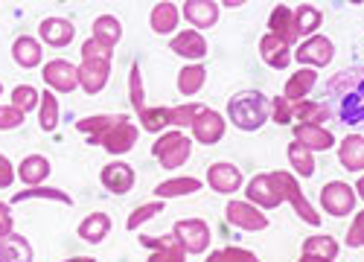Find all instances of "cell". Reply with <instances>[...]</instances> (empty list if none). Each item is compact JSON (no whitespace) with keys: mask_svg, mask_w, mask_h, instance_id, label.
Instances as JSON below:
<instances>
[{"mask_svg":"<svg viewBox=\"0 0 364 262\" xmlns=\"http://www.w3.org/2000/svg\"><path fill=\"white\" fill-rule=\"evenodd\" d=\"M38 33H41V38L47 41V44H53V47H68L70 41H73V23L70 21H65V18H44L41 21V26H38Z\"/></svg>","mask_w":364,"mask_h":262,"instance_id":"cell-21","label":"cell"},{"mask_svg":"<svg viewBox=\"0 0 364 262\" xmlns=\"http://www.w3.org/2000/svg\"><path fill=\"white\" fill-rule=\"evenodd\" d=\"M274 178H277V184H280V190H283V198L294 207V213L306 222V224H312V227H318L321 224V216H318V210L312 207V204L306 201V195H303V190H300V184H297V178L291 172H274Z\"/></svg>","mask_w":364,"mask_h":262,"instance_id":"cell-4","label":"cell"},{"mask_svg":"<svg viewBox=\"0 0 364 262\" xmlns=\"http://www.w3.org/2000/svg\"><path fill=\"white\" fill-rule=\"evenodd\" d=\"M184 15L193 26L198 29H210L216 21H219V4L213 0H187L184 4Z\"/></svg>","mask_w":364,"mask_h":262,"instance_id":"cell-22","label":"cell"},{"mask_svg":"<svg viewBox=\"0 0 364 262\" xmlns=\"http://www.w3.org/2000/svg\"><path fill=\"white\" fill-rule=\"evenodd\" d=\"M108 230H111V216L105 213H94V216H87L82 224H79V236L90 245H97L108 236Z\"/></svg>","mask_w":364,"mask_h":262,"instance_id":"cell-30","label":"cell"},{"mask_svg":"<svg viewBox=\"0 0 364 262\" xmlns=\"http://www.w3.org/2000/svg\"><path fill=\"white\" fill-rule=\"evenodd\" d=\"M271 116H274V123L289 126L291 116H294V105L286 97H274V99H271Z\"/></svg>","mask_w":364,"mask_h":262,"instance_id":"cell-46","label":"cell"},{"mask_svg":"<svg viewBox=\"0 0 364 262\" xmlns=\"http://www.w3.org/2000/svg\"><path fill=\"white\" fill-rule=\"evenodd\" d=\"M225 219L239 227V230H248V233H257V230H265L268 227V216L257 207L251 201H230L225 207Z\"/></svg>","mask_w":364,"mask_h":262,"instance_id":"cell-6","label":"cell"},{"mask_svg":"<svg viewBox=\"0 0 364 262\" xmlns=\"http://www.w3.org/2000/svg\"><path fill=\"white\" fill-rule=\"evenodd\" d=\"M111 55L114 53L108 47H102L100 41H94V38L82 44V58H100V62H111Z\"/></svg>","mask_w":364,"mask_h":262,"instance_id":"cell-49","label":"cell"},{"mask_svg":"<svg viewBox=\"0 0 364 262\" xmlns=\"http://www.w3.org/2000/svg\"><path fill=\"white\" fill-rule=\"evenodd\" d=\"M29 198H50V201H62V204H73V198L62 190H44V187H29L23 192H15L12 195V204H21V201H29Z\"/></svg>","mask_w":364,"mask_h":262,"instance_id":"cell-40","label":"cell"},{"mask_svg":"<svg viewBox=\"0 0 364 262\" xmlns=\"http://www.w3.org/2000/svg\"><path fill=\"white\" fill-rule=\"evenodd\" d=\"M47 175H50V160L44 155H29L18 166V178L23 184H29V187H38L47 178Z\"/></svg>","mask_w":364,"mask_h":262,"instance_id":"cell-28","label":"cell"},{"mask_svg":"<svg viewBox=\"0 0 364 262\" xmlns=\"http://www.w3.org/2000/svg\"><path fill=\"white\" fill-rule=\"evenodd\" d=\"M12 55H15V62H18L21 67H38L44 50H41V44H38V38L21 36V38H15V44H12Z\"/></svg>","mask_w":364,"mask_h":262,"instance_id":"cell-27","label":"cell"},{"mask_svg":"<svg viewBox=\"0 0 364 262\" xmlns=\"http://www.w3.org/2000/svg\"><path fill=\"white\" fill-rule=\"evenodd\" d=\"M164 213V201L161 198H155V201H149V204H140V207L129 216V222H126V227L129 230H137L140 224H146L151 216H161Z\"/></svg>","mask_w":364,"mask_h":262,"instance_id":"cell-42","label":"cell"},{"mask_svg":"<svg viewBox=\"0 0 364 262\" xmlns=\"http://www.w3.org/2000/svg\"><path fill=\"white\" fill-rule=\"evenodd\" d=\"M0 91H4V87H0Z\"/></svg>","mask_w":364,"mask_h":262,"instance_id":"cell-55","label":"cell"},{"mask_svg":"<svg viewBox=\"0 0 364 262\" xmlns=\"http://www.w3.org/2000/svg\"><path fill=\"white\" fill-rule=\"evenodd\" d=\"M0 262H33V245L18 233L0 239Z\"/></svg>","mask_w":364,"mask_h":262,"instance_id":"cell-26","label":"cell"},{"mask_svg":"<svg viewBox=\"0 0 364 262\" xmlns=\"http://www.w3.org/2000/svg\"><path fill=\"white\" fill-rule=\"evenodd\" d=\"M119 38H123V26H119V21L114 15H100L94 21V41H100L108 50H114V44Z\"/></svg>","mask_w":364,"mask_h":262,"instance_id":"cell-29","label":"cell"},{"mask_svg":"<svg viewBox=\"0 0 364 262\" xmlns=\"http://www.w3.org/2000/svg\"><path fill=\"white\" fill-rule=\"evenodd\" d=\"M44 82L53 87V91L70 94L79 87V67H73L65 58H55V62L44 65Z\"/></svg>","mask_w":364,"mask_h":262,"instance_id":"cell-11","label":"cell"},{"mask_svg":"<svg viewBox=\"0 0 364 262\" xmlns=\"http://www.w3.org/2000/svg\"><path fill=\"white\" fill-rule=\"evenodd\" d=\"M347 248H364V210L353 219V224H350V230H347Z\"/></svg>","mask_w":364,"mask_h":262,"instance_id":"cell-47","label":"cell"},{"mask_svg":"<svg viewBox=\"0 0 364 262\" xmlns=\"http://www.w3.org/2000/svg\"><path fill=\"white\" fill-rule=\"evenodd\" d=\"M207 262H259V259L245 248H222V251L210 253Z\"/></svg>","mask_w":364,"mask_h":262,"instance_id":"cell-44","label":"cell"},{"mask_svg":"<svg viewBox=\"0 0 364 262\" xmlns=\"http://www.w3.org/2000/svg\"><path fill=\"white\" fill-rule=\"evenodd\" d=\"M38 102H41V94L36 91V87H29V84H18L15 91H12V105H15L21 114L38 108Z\"/></svg>","mask_w":364,"mask_h":262,"instance_id":"cell-41","label":"cell"},{"mask_svg":"<svg viewBox=\"0 0 364 262\" xmlns=\"http://www.w3.org/2000/svg\"><path fill=\"white\" fill-rule=\"evenodd\" d=\"M338 160L350 172H364V134H350L341 140Z\"/></svg>","mask_w":364,"mask_h":262,"instance_id":"cell-23","label":"cell"},{"mask_svg":"<svg viewBox=\"0 0 364 262\" xmlns=\"http://www.w3.org/2000/svg\"><path fill=\"white\" fill-rule=\"evenodd\" d=\"M355 195H358V192H353L350 184H344V181H329V184L321 190V207H323L329 216H336V219L350 216V213L355 210Z\"/></svg>","mask_w":364,"mask_h":262,"instance_id":"cell-5","label":"cell"},{"mask_svg":"<svg viewBox=\"0 0 364 262\" xmlns=\"http://www.w3.org/2000/svg\"><path fill=\"white\" fill-rule=\"evenodd\" d=\"M268 29H271L268 36L280 38V41L289 44V47L294 44V38H300V33H297V21H294V9L286 6V4L274 6V12H271V18H268Z\"/></svg>","mask_w":364,"mask_h":262,"instance_id":"cell-16","label":"cell"},{"mask_svg":"<svg viewBox=\"0 0 364 262\" xmlns=\"http://www.w3.org/2000/svg\"><path fill=\"white\" fill-rule=\"evenodd\" d=\"M248 201L257 204V207H265V210L280 207L286 198H283V190H280V184H277V178H274V172L251 178V184H248Z\"/></svg>","mask_w":364,"mask_h":262,"instance_id":"cell-7","label":"cell"},{"mask_svg":"<svg viewBox=\"0 0 364 262\" xmlns=\"http://www.w3.org/2000/svg\"><path fill=\"white\" fill-rule=\"evenodd\" d=\"M140 126L146 131H161L172 126V108H146L140 111Z\"/></svg>","mask_w":364,"mask_h":262,"instance_id":"cell-37","label":"cell"},{"mask_svg":"<svg viewBox=\"0 0 364 262\" xmlns=\"http://www.w3.org/2000/svg\"><path fill=\"white\" fill-rule=\"evenodd\" d=\"M225 116L222 114H216V111H204V114H198L196 116V123H193V137L198 140V143H204V146H213V143H219L222 137H225Z\"/></svg>","mask_w":364,"mask_h":262,"instance_id":"cell-15","label":"cell"},{"mask_svg":"<svg viewBox=\"0 0 364 262\" xmlns=\"http://www.w3.org/2000/svg\"><path fill=\"white\" fill-rule=\"evenodd\" d=\"M332 55H336V47H332V41H329L326 36H312V38H306V41L297 47V53H294L297 62L309 65V67H326V65L332 62Z\"/></svg>","mask_w":364,"mask_h":262,"instance_id":"cell-8","label":"cell"},{"mask_svg":"<svg viewBox=\"0 0 364 262\" xmlns=\"http://www.w3.org/2000/svg\"><path fill=\"white\" fill-rule=\"evenodd\" d=\"M18 126H23V114L15 105L0 108V131H9V129H18Z\"/></svg>","mask_w":364,"mask_h":262,"instance_id":"cell-48","label":"cell"},{"mask_svg":"<svg viewBox=\"0 0 364 262\" xmlns=\"http://www.w3.org/2000/svg\"><path fill=\"white\" fill-rule=\"evenodd\" d=\"M355 192L364 198V175H361V178H358V184H355Z\"/></svg>","mask_w":364,"mask_h":262,"instance_id":"cell-54","label":"cell"},{"mask_svg":"<svg viewBox=\"0 0 364 262\" xmlns=\"http://www.w3.org/2000/svg\"><path fill=\"white\" fill-rule=\"evenodd\" d=\"M294 21H297V33L300 36H312V33H318V29H321L323 15H321V9L303 4V6L294 9Z\"/></svg>","mask_w":364,"mask_h":262,"instance_id":"cell-34","label":"cell"},{"mask_svg":"<svg viewBox=\"0 0 364 262\" xmlns=\"http://www.w3.org/2000/svg\"><path fill=\"white\" fill-rule=\"evenodd\" d=\"M207 184L213 187L216 192H222V195H230V192H236L242 187V172L233 163L219 160V163H213L207 169Z\"/></svg>","mask_w":364,"mask_h":262,"instance_id":"cell-17","label":"cell"},{"mask_svg":"<svg viewBox=\"0 0 364 262\" xmlns=\"http://www.w3.org/2000/svg\"><path fill=\"white\" fill-rule=\"evenodd\" d=\"M204 82H207V70L201 65H187L178 73V91L184 97H196L204 87Z\"/></svg>","mask_w":364,"mask_h":262,"instance_id":"cell-31","label":"cell"},{"mask_svg":"<svg viewBox=\"0 0 364 262\" xmlns=\"http://www.w3.org/2000/svg\"><path fill=\"white\" fill-rule=\"evenodd\" d=\"M326 94L338 99V116L347 126L364 123V67H350L326 82Z\"/></svg>","mask_w":364,"mask_h":262,"instance_id":"cell-1","label":"cell"},{"mask_svg":"<svg viewBox=\"0 0 364 262\" xmlns=\"http://www.w3.org/2000/svg\"><path fill=\"white\" fill-rule=\"evenodd\" d=\"M12 178H15V169H12V163L0 155V190H6L9 184H12Z\"/></svg>","mask_w":364,"mask_h":262,"instance_id":"cell-50","label":"cell"},{"mask_svg":"<svg viewBox=\"0 0 364 262\" xmlns=\"http://www.w3.org/2000/svg\"><path fill=\"white\" fill-rule=\"evenodd\" d=\"M169 50L184 55V58H204L207 55V41H204L201 33H196V29H184V33H178L169 41Z\"/></svg>","mask_w":364,"mask_h":262,"instance_id":"cell-20","label":"cell"},{"mask_svg":"<svg viewBox=\"0 0 364 262\" xmlns=\"http://www.w3.org/2000/svg\"><path fill=\"white\" fill-rule=\"evenodd\" d=\"M297 262H332V259H321V256H306V253H303Z\"/></svg>","mask_w":364,"mask_h":262,"instance_id":"cell-52","label":"cell"},{"mask_svg":"<svg viewBox=\"0 0 364 262\" xmlns=\"http://www.w3.org/2000/svg\"><path fill=\"white\" fill-rule=\"evenodd\" d=\"M259 53H262V62L268 65V67H274V70H283V67H289L291 65V47L289 44H283L280 38H274V36H262V41H259Z\"/></svg>","mask_w":364,"mask_h":262,"instance_id":"cell-19","label":"cell"},{"mask_svg":"<svg viewBox=\"0 0 364 262\" xmlns=\"http://www.w3.org/2000/svg\"><path fill=\"white\" fill-rule=\"evenodd\" d=\"M129 97H132V105L140 111H146V91H143V79H140V65L134 62L132 65V73H129Z\"/></svg>","mask_w":364,"mask_h":262,"instance_id":"cell-43","label":"cell"},{"mask_svg":"<svg viewBox=\"0 0 364 262\" xmlns=\"http://www.w3.org/2000/svg\"><path fill=\"white\" fill-rule=\"evenodd\" d=\"M65 262H97L94 256H73V259H65Z\"/></svg>","mask_w":364,"mask_h":262,"instance_id":"cell-53","label":"cell"},{"mask_svg":"<svg viewBox=\"0 0 364 262\" xmlns=\"http://www.w3.org/2000/svg\"><path fill=\"white\" fill-rule=\"evenodd\" d=\"M303 253L306 256H321V259H336L338 239L336 236H312V239L303 242Z\"/></svg>","mask_w":364,"mask_h":262,"instance_id":"cell-35","label":"cell"},{"mask_svg":"<svg viewBox=\"0 0 364 262\" xmlns=\"http://www.w3.org/2000/svg\"><path fill=\"white\" fill-rule=\"evenodd\" d=\"M207 108H201V105H196V102H190V105H178V108H172V126H190L193 129V123H196V116L198 114H204Z\"/></svg>","mask_w":364,"mask_h":262,"instance_id":"cell-45","label":"cell"},{"mask_svg":"<svg viewBox=\"0 0 364 262\" xmlns=\"http://www.w3.org/2000/svg\"><path fill=\"white\" fill-rule=\"evenodd\" d=\"M315 82H318V73L312 70V67H306V70H297L289 82H286V87H283V97L291 102V105H297V102H303V97H306L312 87H315Z\"/></svg>","mask_w":364,"mask_h":262,"instance_id":"cell-25","label":"cell"},{"mask_svg":"<svg viewBox=\"0 0 364 262\" xmlns=\"http://www.w3.org/2000/svg\"><path fill=\"white\" fill-rule=\"evenodd\" d=\"M100 181H102V187H105L108 192H114V195H126V192L134 187L137 175H134V169H132L129 163L117 160V163L102 166V172H100Z\"/></svg>","mask_w":364,"mask_h":262,"instance_id":"cell-13","label":"cell"},{"mask_svg":"<svg viewBox=\"0 0 364 262\" xmlns=\"http://www.w3.org/2000/svg\"><path fill=\"white\" fill-rule=\"evenodd\" d=\"M137 143V126L134 123H129L126 116L119 120L111 131H105L102 137H100V143L97 146H102L105 152H111V155H123V152H129L132 146Z\"/></svg>","mask_w":364,"mask_h":262,"instance_id":"cell-12","label":"cell"},{"mask_svg":"<svg viewBox=\"0 0 364 262\" xmlns=\"http://www.w3.org/2000/svg\"><path fill=\"white\" fill-rule=\"evenodd\" d=\"M175 26H178V6L175 4H158L151 9V29H155L158 36H169Z\"/></svg>","mask_w":364,"mask_h":262,"instance_id":"cell-33","label":"cell"},{"mask_svg":"<svg viewBox=\"0 0 364 262\" xmlns=\"http://www.w3.org/2000/svg\"><path fill=\"white\" fill-rule=\"evenodd\" d=\"M111 76V62H100V58H82L79 67V84L85 87V94H100L108 84Z\"/></svg>","mask_w":364,"mask_h":262,"instance_id":"cell-14","label":"cell"},{"mask_svg":"<svg viewBox=\"0 0 364 262\" xmlns=\"http://www.w3.org/2000/svg\"><path fill=\"white\" fill-rule=\"evenodd\" d=\"M286 155H289V163L294 166V172L300 175V178H312L315 160H312V152H309V149H303L300 143H291Z\"/></svg>","mask_w":364,"mask_h":262,"instance_id":"cell-36","label":"cell"},{"mask_svg":"<svg viewBox=\"0 0 364 262\" xmlns=\"http://www.w3.org/2000/svg\"><path fill=\"white\" fill-rule=\"evenodd\" d=\"M190 137L181 134V131H166L155 146H151V155H155L161 160L164 169H178L184 166L187 158H190Z\"/></svg>","mask_w":364,"mask_h":262,"instance_id":"cell-3","label":"cell"},{"mask_svg":"<svg viewBox=\"0 0 364 262\" xmlns=\"http://www.w3.org/2000/svg\"><path fill=\"white\" fill-rule=\"evenodd\" d=\"M119 120H123V114H111V116H108V114L85 116V120H79V123H76V131H79V134H85L90 143L97 146V143H100V137H102L105 131H111Z\"/></svg>","mask_w":364,"mask_h":262,"instance_id":"cell-24","label":"cell"},{"mask_svg":"<svg viewBox=\"0 0 364 262\" xmlns=\"http://www.w3.org/2000/svg\"><path fill=\"white\" fill-rule=\"evenodd\" d=\"M201 190V181L198 178H172V181H164L155 187V198H178V195H190V192H198Z\"/></svg>","mask_w":364,"mask_h":262,"instance_id":"cell-32","label":"cell"},{"mask_svg":"<svg viewBox=\"0 0 364 262\" xmlns=\"http://www.w3.org/2000/svg\"><path fill=\"white\" fill-rule=\"evenodd\" d=\"M175 236L187 248V253H201L210 245V227L201 219H187L175 224Z\"/></svg>","mask_w":364,"mask_h":262,"instance_id":"cell-9","label":"cell"},{"mask_svg":"<svg viewBox=\"0 0 364 262\" xmlns=\"http://www.w3.org/2000/svg\"><path fill=\"white\" fill-rule=\"evenodd\" d=\"M12 233V216H9V204H0V239Z\"/></svg>","mask_w":364,"mask_h":262,"instance_id":"cell-51","label":"cell"},{"mask_svg":"<svg viewBox=\"0 0 364 262\" xmlns=\"http://www.w3.org/2000/svg\"><path fill=\"white\" fill-rule=\"evenodd\" d=\"M294 140L303 146V149H309V152H326V149L336 146V137H332V131H326L321 126H309V123L294 126Z\"/></svg>","mask_w":364,"mask_h":262,"instance_id":"cell-18","label":"cell"},{"mask_svg":"<svg viewBox=\"0 0 364 262\" xmlns=\"http://www.w3.org/2000/svg\"><path fill=\"white\" fill-rule=\"evenodd\" d=\"M140 242L151 251L149 262H184V256H187V248L181 245L175 233L172 236H143Z\"/></svg>","mask_w":364,"mask_h":262,"instance_id":"cell-10","label":"cell"},{"mask_svg":"<svg viewBox=\"0 0 364 262\" xmlns=\"http://www.w3.org/2000/svg\"><path fill=\"white\" fill-rule=\"evenodd\" d=\"M228 116L239 131H259L271 116V99L259 91H242L230 99Z\"/></svg>","mask_w":364,"mask_h":262,"instance_id":"cell-2","label":"cell"},{"mask_svg":"<svg viewBox=\"0 0 364 262\" xmlns=\"http://www.w3.org/2000/svg\"><path fill=\"white\" fill-rule=\"evenodd\" d=\"M38 123L44 131H53L55 123H58V99L53 91H44L41 94V108H38Z\"/></svg>","mask_w":364,"mask_h":262,"instance_id":"cell-39","label":"cell"},{"mask_svg":"<svg viewBox=\"0 0 364 262\" xmlns=\"http://www.w3.org/2000/svg\"><path fill=\"white\" fill-rule=\"evenodd\" d=\"M294 114L300 123H309V126H321L329 120V108L326 105H318V102H297L294 105Z\"/></svg>","mask_w":364,"mask_h":262,"instance_id":"cell-38","label":"cell"}]
</instances>
